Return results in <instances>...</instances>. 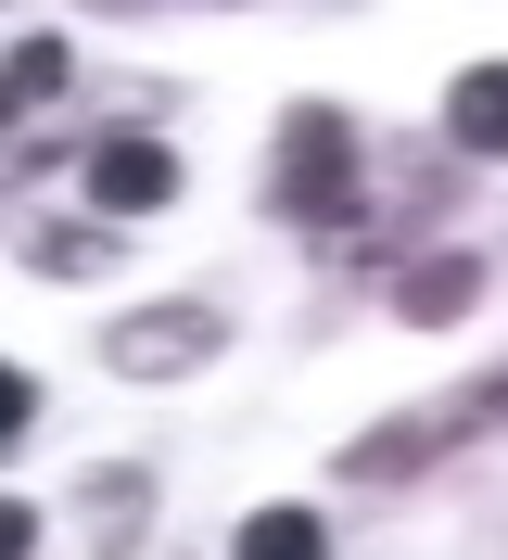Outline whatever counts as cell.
<instances>
[{"mask_svg": "<svg viewBox=\"0 0 508 560\" xmlns=\"http://www.w3.org/2000/svg\"><path fill=\"white\" fill-rule=\"evenodd\" d=\"M280 217L293 230H356V128L331 103L280 115Z\"/></svg>", "mask_w": 508, "mask_h": 560, "instance_id": "cell-1", "label": "cell"}, {"mask_svg": "<svg viewBox=\"0 0 508 560\" xmlns=\"http://www.w3.org/2000/svg\"><path fill=\"white\" fill-rule=\"evenodd\" d=\"M203 357H216V306H140L102 331V370H128V383H178Z\"/></svg>", "mask_w": 508, "mask_h": 560, "instance_id": "cell-2", "label": "cell"}, {"mask_svg": "<svg viewBox=\"0 0 508 560\" xmlns=\"http://www.w3.org/2000/svg\"><path fill=\"white\" fill-rule=\"evenodd\" d=\"M166 191H178V153H166V140H90V205L102 217H153V205H166Z\"/></svg>", "mask_w": 508, "mask_h": 560, "instance_id": "cell-3", "label": "cell"}, {"mask_svg": "<svg viewBox=\"0 0 508 560\" xmlns=\"http://www.w3.org/2000/svg\"><path fill=\"white\" fill-rule=\"evenodd\" d=\"M445 140L458 153H508V65H471L445 90Z\"/></svg>", "mask_w": 508, "mask_h": 560, "instance_id": "cell-4", "label": "cell"}, {"mask_svg": "<svg viewBox=\"0 0 508 560\" xmlns=\"http://www.w3.org/2000/svg\"><path fill=\"white\" fill-rule=\"evenodd\" d=\"M471 293H483V268H471V255H433V268H406V293H394V306L420 318V331H445V318H471Z\"/></svg>", "mask_w": 508, "mask_h": 560, "instance_id": "cell-5", "label": "cell"}, {"mask_svg": "<svg viewBox=\"0 0 508 560\" xmlns=\"http://www.w3.org/2000/svg\"><path fill=\"white\" fill-rule=\"evenodd\" d=\"M51 90H64V38H13V65H0V128H26Z\"/></svg>", "mask_w": 508, "mask_h": 560, "instance_id": "cell-6", "label": "cell"}, {"mask_svg": "<svg viewBox=\"0 0 508 560\" xmlns=\"http://www.w3.org/2000/svg\"><path fill=\"white\" fill-rule=\"evenodd\" d=\"M229 548L241 560H331V523H318V510H255Z\"/></svg>", "mask_w": 508, "mask_h": 560, "instance_id": "cell-7", "label": "cell"}, {"mask_svg": "<svg viewBox=\"0 0 508 560\" xmlns=\"http://www.w3.org/2000/svg\"><path fill=\"white\" fill-rule=\"evenodd\" d=\"M140 497H153L140 471H102L90 485V548H140Z\"/></svg>", "mask_w": 508, "mask_h": 560, "instance_id": "cell-8", "label": "cell"}, {"mask_svg": "<svg viewBox=\"0 0 508 560\" xmlns=\"http://www.w3.org/2000/svg\"><path fill=\"white\" fill-rule=\"evenodd\" d=\"M26 420H38V383H26V370H13V357H0V446H13Z\"/></svg>", "mask_w": 508, "mask_h": 560, "instance_id": "cell-9", "label": "cell"}, {"mask_svg": "<svg viewBox=\"0 0 508 560\" xmlns=\"http://www.w3.org/2000/svg\"><path fill=\"white\" fill-rule=\"evenodd\" d=\"M38 548V510H26V497H0V560H26Z\"/></svg>", "mask_w": 508, "mask_h": 560, "instance_id": "cell-10", "label": "cell"}]
</instances>
